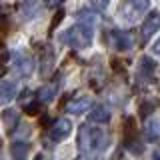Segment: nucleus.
Wrapping results in <instances>:
<instances>
[{"instance_id": "obj_19", "label": "nucleus", "mask_w": 160, "mask_h": 160, "mask_svg": "<svg viewBox=\"0 0 160 160\" xmlns=\"http://www.w3.org/2000/svg\"><path fill=\"white\" fill-rule=\"evenodd\" d=\"M90 2H92V6L96 10H106L108 4H110V0H90Z\"/></svg>"}, {"instance_id": "obj_14", "label": "nucleus", "mask_w": 160, "mask_h": 160, "mask_svg": "<svg viewBox=\"0 0 160 160\" xmlns=\"http://www.w3.org/2000/svg\"><path fill=\"white\" fill-rule=\"evenodd\" d=\"M28 152H30V146L24 140H14V142L10 144V154H12L14 160H26Z\"/></svg>"}, {"instance_id": "obj_9", "label": "nucleus", "mask_w": 160, "mask_h": 160, "mask_svg": "<svg viewBox=\"0 0 160 160\" xmlns=\"http://www.w3.org/2000/svg\"><path fill=\"white\" fill-rule=\"evenodd\" d=\"M90 140H92V146L96 150V154L104 152L110 144V138H108V132L104 128H90Z\"/></svg>"}, {"instance_id": "obj_16", "label": "nucleus", "mask_w": 160, "mask_h": 160, "mask_svg": "<svg viewBox=\"0 0 160 160\" xmlns=\"http://www.w3.org/2000/svg\"><path fill=\"white\" fill-rule=\"evenodd\" d=\"M4 122H6L8 132H12V130L16 128V124H18V114L14 112V110H6V112H4Z\"/></svg>"}, {"instance_id": "obj_10", "label": "nucleus", "mask_w": 160, "mask_h": 160, "mask_svg": "<svg viewBox=\"0 0 160 160\" xmlns=\"http://www.w3.org/2000/svg\"><path fill=\"white\" fill-rule=\"evenodd\" d=\"M92 108V100L88 96H74L66 102L64 110L66 112H72V114H80V112H86V110Z\"/></svg>"}, {"instance_id": "obj_21", "label": "nucleus", "mask_w": 160, "mask_h": 160, "mask_svg": "<svg viewBox=\"0 0 160 160\" xmlns=\"http://www.w3.org/2000/svg\"><path fill=\"white\" fill-rule=\"evenodd\" d=\"M152 160H160V146L154 150V154H152Z\"/></svg>"}, {"instance_id": "obj_12", "label": "nucleus", "mask_w": 160, "mask_h": 160, "mask_svg": "<svg viewBox=\"0 0 160 160\" xmlns=\"http://www.w3.org/2000/svg\"><path fill=\"white\" fill-rule=\"evenodd\" d=\"M88 120L94 124H106L110 120V110L108 106H104V104H96V106L90 108L88 112Z\"/></svg>"}, {"instance_id": "obj_4", "label": "nucleus", "mask_w": 160, "mask_h": 160, "mask_svg": "<svg viewBox=\"0 0 160 160\" xmlns=\"http://www.w3.org/2000/svg\"><path fill=\"white\" fill-rule=\"evenodd\" d=\"M96 24H98L96 12H90V10H80V12H78L76 26L82 30L90 40H92V36H94V28H96Z\"/></svg>"}, {"instance_id": "obj_3", "label": "nucleus", "mask_w": 160, "mask_h": 160, "mask_svg": "<svg viewBox=\"0 0 160 160\" xmlns=\"http://www.w3.org/2000/svg\"><path fill=\"white\" fill-rule=\"evenodd\" d=\"M78 152H80V160H96V150L92 146L90 140V126H80V134H78Z\"/></svg>"}, {"instance_id": "obj_22", "label": "nucleus", "mask_w": 160, "mask_h": 160, "mask_svg": "<svg viewBox=\"0 0 160 160\" xmlns=\"http://www.w3.org/2000/svg\"><path fill=\"white\" fill-rule=\"evenodd\" d=\"M154 52H156V54H160V38L156 40V42H154Z\"/></svg>"}, {"instance_id": "obj_11", "label": "nucleus", "mask_w": 160, "mask_h": 160, "mask_svg": "<svg viewBox=\"0 0 160 160\" xmlns=\"http://www.w3.org/2000/svg\"><path fill=\"white\" fill-rule=\"evenodd\" d=\"M18 94V82L16 80H0V104H8Z\"/></svg>"}, {"instance_id": "obj_8", "label": "nucleus", "mask_w": 160, "mask_h": 160, "mask_svg": "<svg viewBox=\"0 0 160 160\" xmlns=\"http://www.w3.org/2000/svg\"><path fill=\"white\" fill-rule=\"evenodd\" d=\"M12 62H14V68H16V72L20 74V76H30L34 62H32V58H30L26 52L12 54Z\"/></svg>"}, {"instance_id": "obj_6", "label": "nucleus", "mask_w": 160, "mask_h": 160, "mask_svg": "<svg viewBox=\"0 0 160 160\" xmlns=\"http://www.w3.org/2000/svg\"><path fill=\"white\" fill-rule=\"evenodd\" d=\"M70 132H72V122H70L68 118H58L56 122L50 126V130H48L50 138H52L54 142H60V140L68 138Z\"/></svg>"}, {"instance_id": "obj_13", "label": "nucleus", "mask_w": 160, "mask_h": 160, "mask_svg": "<svg viewBox=\"0 0 160 160\" xmlns=\"http://www.w3.org/2000/svg\"><path fill=\"white\" fill-rule=\"evenodd\" d=\"M56 90H58V84L56 82H50V84H44V86H40L36 90V100L40 104H48V102H52L54 96H56Z\"/></svg>"}, {"instance_id": "obj_18", "label": "nucleus", "mask_w": 160, "mask_h": 160, "mask_svg": "<svg viewBox=\"0 0 160 160\" xmlns=\"http://www.w3.org/2000/svg\"><path fill=\"white\" fill-rule=\"evenodd\" d=\"M50 66H52V52H48V56H46V52H44V56H42V66H40V74H42V76H46L48 70H50Z\"/></svg>"}, {"instance_id": "obj_5", "label": "nucleus", "mask_w": 160, "mask_h": 160, "mask_svg": "<svg viewBox=\"0 0 160 160\" xmlns=\"http://www.w3.org/2000/svg\"><path fill=\"white\" fill-rule=\"evenodd\" d=\"M108 40L112 44V48H116V50H130L134 46L132 32H124V30H110Z\"/></svg>"}, {"instance_id": "obj_17", "label": "nucleus", "mask_w": 160, "mask_h": 160, "mask_svg": "<svg viewBox=\"0 0 160 160\" xmlns=\"http://www.w3.org/2000/svg\"><path fill=\"white\" fill-rule=\"evenodd\" d=\"M146 136L148 138H158L160 136V124L156 122V120H150V122L146 124Z\"/></svg>"}, {"instance_id": "obj_23", "label": "nucleus", "mask_w": 160, "mask_h": 160, "mask_svg": "<svg viewBox=\"0 0 160 160\" xmlns=\"http://www.w3.org/2000/svg\"><path fill=\"white\" fill-rule=\"evenodd\" d=\"M36 160H46V158H44V154H38V156H36Z\"/></svg>"}, {"instance_id": "obj_7", "label": "nucleus", "mask_w": 160, "mask_h": 160, "mask_svg": "<svg viewBox=\"0 0 160 160\" xmlns=\"http://www.w3.org/2000/svg\"><path fill=\"white\" fill-rule=\"evenodd\" d=\"M160 30V12H152L148 14L146 18H144L142 22V28H140V34H142V40L146 42V40H150Z\"/></svg>"}, {"instance_id": "obj_1", "label": "nucleus", "mask_w": 160, "mask_h": 160, "mask_svg": "<svg viewBox=\"0 0 160 160\" xmlns=\"http://www.w3.org/2000/svg\"><path fill=\"white\" fill-rule=\"evenodd\" d=\"M148 6H150V0H128V2L122 4L118 16H120L122 22L132 24V22H136V20L146 12Z\"/></svg>"}, {"instance_id": "obj_2", "label": "nucleus", "mask_w": 160, "mask_h": 160, "mask_svg": "<svg viewBox=\"0 0 160 160\" xmlns=\"http://www.w3.org/2000/svg\"><path fill=\"white\" fill-rule=\"evenodd\" d=\"M58 40L62 44H66V46H72V48H86V46L92 44V40H90L86 34L76 26V24L70 26L68 30H64V32L58 36Z\"/></svg>"}, {"instance_id": "obj_15", "label": "nucleus", "mask_w": 160, "mask_h": 160, "mask_svg": "<svg viewBox=\"0 0 160 160\" xmlns=\"http://www.w3.org/2000/svg\"><path fill=\"white\" fill-rule=\"evenodd\" d=\"M154 70H156V64H154L152 58H148V56H142V58H140V64H138V76L140 78L150 80Z\"/></svg>"}, {"instance_id": "obj_20", "label": "nucleus", "mask_w": 160, "mask_h": 160, "mask_svg": "<svg viewBox=\"0 0 160 160\" xmlns=\"http://www.w3.org/2000/svg\"><path fill=\"white\" fill-rule=\"evenodd\" d=\"M64 0H44V4H46L48 8H56V6H60Z\"/></svg>"}]
</instances>
